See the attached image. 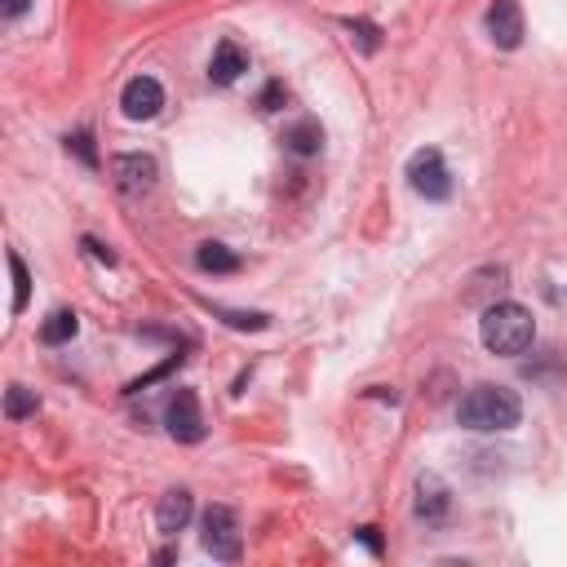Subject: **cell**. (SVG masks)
<instances>
[{
	"instance_id": "cell-19",
	"label": "cell",
	"mask_w": 567,
	"mask_h": 567,
	"mask_svg": "<svg viewBox=\"0 0 567 567\" xmlns=\"http://www.w3.org/2000/svg\"><path fill=\"white\" fill-rule=\"evenodd\" d=\"M218 315L226 319V324H231V328H253V333H257V328H266V315H244V311H222V306H218Z\"/></svg>"
},
{
	"instance_id": "cell-5",
	"label": "cell",
	"mask_w": 567,
	"mask_h": 567,
	"mask_svg": "<svg viewBox=\"0 0 567 567\" xmlns=\"http://www.w3.org/2000/svg\"><path fill=\"white\" fill-rule=\"evenodd\" d=\"M164 421H169V435L178 443H200L204 439V417H200V399H195V390H178V395L169 399Z\"/></svg>"
},
{
	"instance_id": "cell-8",
	"label": "cell",
	"mask_w": 567,
	"mask_h": 567,
	"mask_svg": "<svg viewBox=\"0 0 567 567\" xmlns=\"http://www.w3.org/2000/svg\"><path fill=\"white\" fill-rule=\"evenodd\" d=\"M488 36H492V45H501V49H519V40H523L519 0H497V5L488 9Z\"/></svg>"
},
{
	"instance_id": "cell-13",
	"label": "cell",
	"mask_w": 567,
	"mask_h": 567,
	"mask_svg": "<svg viewBox=\"0 0 567 567\" xmlns=\"http://www.w3.org/2000/svg\"><path fill=\"white\" fill-rule=\"evenodd\" d=\"M284 142L293 156H315V151L324 147V129H319V120H297V125L284 133Z\"/></svg>"
},
{
	"instance_id": "cell-2",
	"label": "cell",
	"mask_w": 567,
	"mask_h": 567,
	"mask_svg": "<svg viewBox=\"0 0 567 567\" xmlns=\"http://www.w3.org/2000/svg\"><path fill=\"white\" fill-rule=\"evenodd\" d=\"M479 337H483V346H488L492 355H505V359L523 355V350L532 346V337H536L532 311L528 306H519V302L488 306V311H483V324H479Z\"/></svg>"
},
{
	"instance_id": "cell-17",
	"label": "cell",
	"mask_w": 567,
	"mask_h": 567,
	"mask_svg": "<svg viewBox=\"0 0 567 567\" xmlns=\"http://www.w3.org/2000/svg\"><path fill=\"white\" fill-rule=\"evenodd\" d=\"M67 151H76V156L85 160L89 169H98V151H94V138H89V133H76V138H67Z\"/></svg>"
},
{
	"instance_id": "cell-18",
	"label": "cell",
	"mask_w": 567,
	"mask_h": 567,
	"mask_svg": "<svg viewBox=\"0 0 567 567\" xmlns=\"http://www.w3.org/2000/svg\"><path fill=\"white\" fill-rule=\"evenodd\" d=\"M346 27H350V32H355V36H359V45H364V49H368V54H373V49L381 45V40H377L381 32H377V27H373V23H364V18H350V23H346Z\"/></svg>"
},
{
	"instance_id": "cell-22",
	"label": "cell",
	"mask_w": 567,
	"mask_h": 567,
	"mask_svg": "<svg viewBox=\"0 0 567 567\" xmlns=\"http://www.w3.org/2000/svg\"><path fill=\"white\" fill-rule=\"evenodd\" d=\"M355 536H359V541H364L373 554H381V536H377V528H359Z\"/></svg>"
},
{
	"instance_id": "cell-3",
	"label": "cell",
	"mask_w": 567,
	"mask_h": 567,
	"mask_svg": "<svg viewBox=\"0 0 567 567\" xmlns=\"http://www.w3.org/2000/svg\"><path fill=\"white\" fill-rule=\"evenodd\" d=\"M204 550L222 563H240V519L231 505H209L204 510Z\"/></svg>"
},
{
	"instance_id": "cell-4",
	"label": "cell",
	"mask_w": 567,
	"mask_h": 567,
	"mask_svg": "<svg viewBox=\"0 0 567 567\" xmlns=\"http://www.w3.org/2000/svg\"><path fill=\"white\" fill-rule=\"evenodd\" d=\"M408 182L417 195H426V200H448L452 195V178H448V164L435 147L417 151V156L408 160Z\"/></svg>"
},
{
	"instance_id": "cell-23",
	"label": "cell",
	"mask_w": 567,
	"mask_h": 567,
	"mask_svg": "<svg viewBox=\"0 0 567 567\" xmlns=\"http://www.w3.org/2000/svg\"><path fill=\"white\" fill-rule=\"evenodd\" d=\"M23 9H27V0H5V14H9V18H18Z\"/></svg>"
},
{
	"instance_id": "cell-10",
	"label": "cell",
	"mask_w": 567,
	"mask_h": 567,
	"mask_svg": "<svg viewBox=\"0 0 567 567\" xmlns=\"http://www.w3.org/2000/svg\"><path fill=\"white\" fill-rule=\"evenodd\" d=\"M448 510H452L448 483H443L439 474H421V479H417V514L426 523H443V519H448Z\"/></svg>"
},
{
	"instance_id": "cell-6",
	"label": "cell",
	"mask_w": 567,
	"mask_h": 567,
	"mask_svg": "<svg viewBox=\"0 0 567 567\" xmlns=\"http://www.w3.org/2000/svg\"><path fill=\"white\" fill-rule=\"evenodd\" d=\"M111 178L125 195H147L156 187V160L142 156V151H125V156L111 160Z\"/></svg>"
},
{
	"instance_id": "cell-11",
	"label": "cell",
	"mask_w": 567,
	"mask_h": 567,
	"mask_svg": "<svg viewBox=\"0 0 567 567\" xmlns=\"http://www.w3.org/2000/svg\"><path fill=\"white\" fill-rule=\"evenodd\" d=\"M244 71H249V54H244L235 40H218V49H213V58H209V80L213 85H235Z\"/></svg>"
},
{
	"instance_id": "cell-7",
	"label": "cell",
	"mask_w": 567,
	"mask_h": 567,
	"mask_svg": "<svg viewBox=\"0 0 567 567\" xmlns=\"http://www.w3.org/2000/svg\"><path fill=\"white\" fill-rule=\"evenodd\" d=\"M120 107H125L129 120H156L160 107H164V89L156 76H133L120 94Z\"/></svg>"
},
{
	"instance_id": "cell-14",
	"label": "cell",
	"mask_w": 567,
	"mask_h": 567,
	"mask_svg": "<svg viewBox=\"0 0 567 567\" xmlns=\"http://www.w3.org/2000/svg\"><path fill=\"white\" fill-rule=\"evenodd\" d=\"M80 333V319H76V311H54L40 324V342L45 346H63V342H71V337Z\"/></svg>"
},
{
	"instance_id": "cell-20",
	"label": "cell",
	"mask_w": 567,
	"mask_h": 567,
	"mask_svg": "<svg viewBox=\"0 0 567 567\" xmlns=\"http://www.w3.org/2000/svg\"><path fill=\"white\" fill-rule=\"evenodd\" d=\"M280 107H284V85L271 80V85L262 89V111H280Z\"/></svg>"
},
{
	"instance_id": "cell-15",
	"label": "cell",
	"mask_w": 567,
	"mask_h": 567,
	"mask_svg": "<svg viewBox=\"0 0 567 567\" xmlns=\"http://www.w3.org/2000/svg\"><path fill=\"white\" fill-rule=\"evenodd\" d=\"M32 412H36V390H27V386L5 390V417L9 421H23V417H32Z\"/></svg>"
},
{
	"instance_id": "cell-21",
	"label": "cell",
	"mask_w": 567,
	"mask_h": 567,
	"mask_svg": "<svg viewBox=\"0 0 567 567\" xmlns=\"http://www.w3.org/2000/svg\"><path fill=\"white\" fill-rule=\"evenodd\" d=\"M85 249L94 253V262H107V266H116V253H111V249H102V244L94 240V235H85Z\"/></svg>"
},
{
	"instance_id": "cell-1",
	"label": "cell",
	"mask_w": 567,
	"mask_h": 567,
	"mask_svg": "<svg viewBox=\"0 0 567 567\" xmlns=\"http://www.w3.org/2000/svg\"><path fill=\"white\" fill-rule=\"evenodd\" d=\"M457 421L466 430H479V435H492V430H514L523 421V404L514 390L505 386H474L457 408Z\"/></svg>"
},
{
	"instance_id": "cell-9",
	"label": "cell",
	"mask_w": 567,
	"mask_h": 567,
	"mask_svg": "<svg viewBox=\"0 0 567 567\" xmlns=\"http://www.w3.org/2000/svg\"><path fill=\"white\" fill-rule=\"evenodd\" d=\"M191 514H195V497H191V492L187 488H169L160 497V505H156V528L164 536H178L191 523Z\"/></svg>"
},
{
	"instance_id": "cell-12",
	"label": "cell",
	"mask_w": 567,
	"mask_h": 567,
	"mask_svg": "<svg viewBox=\"0 0 567 567\" xmlns=\"http://www.w3.org/2000/svg\"><path fill=\"white\" fill-rule=\"evenodd\" d=\"M195 266L209 271V275H231V271H240V257L226 249V244H218V240H204L200 249H195Z\"/></svg>"
},
{
	"instance_id": "cell-16",
	"label": "cell",
	"mask_w": 567,
	"mask_h": 567,
	"mask_svg": "<svg viewBox=\"0 0 567 567\" xmlns=\"http://www.w3.org/2000/svg\"><path fill=\"white\" fill-rule=\"evenodd\" d=\"M9 271H14V315L27 311V293H32V280H27V266L18 253H9Z\"/></svg>"
}]
</instances>
